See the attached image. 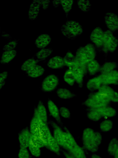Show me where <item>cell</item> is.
<instances>
[{"mask_svg":"<svg viewBox=\"0 0 118 158\" xmlns=\"http://www.w3.org/2000/svg\"><path fill=\"white\" fill-rule=\"evenodd\" d=\"M102 140L101 134L88 127L83 131L82 136L83 145L87 150L92 153L97 152Z\"/></svg>","mask_w":118,"mask_h":158,"instance_id":"obj_1","label":"cell"},{"mask_svg":"<svg viewBox=\"0 0 118 158\" xmlns=\"http://www.w3.org/2000/svg\"><path fill=\"white\" fill-rule=\"evenodd\" d=\"M65 132V142L62 149L75 158H87L84 149L77 143L73 135L66 127H64Z\"/></svg>","mask_w":118,"mask_h":158,"instance_id":"obj_2","label":"cell"},{"mask_svg":"<svg viewBox=\"0 0 118 158\" xmlns=\"http://www.w3.org/2000/svg\"><path fill=\"white\" fill-rule=\"evenodd\" d=\"M96 54V49L94 45L89 43L84 46L80 47L76 51L75 56L77 60L87 64L95 59Z\"/></svg>","mask_w":118,"mask_h":158,"instance_id":"obj_3","label":"cell"},{"mask_svg":"<svg viewBox=\"0 0 118 158\" xmlns=\"http://www.w3.org/2000/svg\"><path fill=\"white\" fill-rule=\"evenodd\" d=\"M61 31L66 38L74 40L82 33L83 30L82 26L78 22L69 20L61 26Z\"/></svg>","mask_w":118,"mask_h":158,"instance_id":"obj_4","label":"cell"},{"mask_svg":"<svg viewBox=\"0 0 118 158\" xmlns=\"http://www.w3.org/2000/svg\"><path fill=\"white\" fill-rule=\"evenodd\" d=\"M117 38L114 36L112 32L108 30L104 31L103 40L101 51L105 57L108 53H113L118 46Z\"/></svg>","mask_w":118,"mask_h":158,"instance_id":"obj_5","label":"cell"},{"mask_svg":"<svg viewBox=\"0 0 118 158\" xmlns=\"http://www.w3.org/2000/svg\"><path fill=\"white\" fill-rule=\"evenodd\" d=\"M58 77L54 74L46 77L42 82L41 89L45 92H50L54 90L59 84Z\"/></svg>","mask_w":118,"mask_h":158,"instance_id":"obj_6","label":"cell"},{"mask_svg":"<svg viewBox=\"0 0 118 158\" xmlns=\"http://www.w3.org/2000/svg\"><path fill=\"white\" fill-rule=\"evenodd\" d=\"M104 31L100 27L94 28L90 35V40L92 42L96 50L101 51L103 40Z\"/></svg>","mask_w":118,"mask_h":158,"instance_id":"obj_7","label":"cell"},{"mask_svg":"<svg viewBox=\"0 0 118 158\" xmlns=\"http://www.w3.org/2000/svg\"><path fill=\"white\" fill-rule=\"evenodd\" d=\"M106 25L108 30L112 32L118 29V17L117 15L112 12H107L104 17Z\"/></svg>","mask_w":118,"mask_h":158,"instance_id":"obj_8","label":"cell"},{"mask_svg":"<svg viewBox=\"0 0 118 158\" xmlns=\"http://www.w3.org/2000/svg\"><path fill=\"white\" fill-rule=\"evenodd\" d=\"M98 77L102 85L118 84V73L117 71L115 70L107 74H100Z\"/></svg>","mask_w":118,"mask_h":158,"instance_id":"obj_9","label":"cell"},{"mask_svg":"<svg viewBox=\"0 0 118 158\" xmlns=\"http://www.w3.org/2000/svg\"><path fill=\"white\" fill-rule=\"evenodd\" d=\"M31 133L29 129L26 127L21 131L18 135L20 148H28L30 142Z\"/></svg>","mask_w":118,"mask_h":158,"instance_id":"obj_10","label":"cell"},{"mask_svg":"<svg viewBox=\"0 0 118 158\" xmlns=\"http://www.w3.org/2000/svg\"><path fill=\"white\" fill-rule=\"evenodd\" d=\"M110 102L97 98L89 97L82 104L90 108H96L108 106Z\"/></svg>","mask_w":118,"mask_h":158,"instance_id":"obj_11","label":"cell"},{"mask_svg":"<svg viewBox=\"0 0 118 158\" xmlns=\"http://www.w3.org/2000/svg\"><path fill=\"white\" fill-rule=\"evenodd\" d=\"M47 106L51 116L55 119L58 124L63 127V123L61 118L59 109L57 106L51 100L49 99L47 102Z\"/></svg>","mask_w":118,"mask_h":158,"instance_id":"obj_12","label":"cell"},{"mask_svg":"<svg viewBox=\"0 0 118 158\" xmlns=\"http://www.w3.org/2000/svg\"><path fill=\"white\" fill-rule=\"evenodd\" d=\"M87 110L96 111L99 113L102 117H111L115 116L116 114V110L113 108L108 106L96 108L87 109Z\"/></svg>","mask_w":118,"mask_h":158,"instance_id":"obj_13","label":"cell"},{"mask_svg":"<svg viewBox=\"0 0 118 158\" xmlns=\"http://www.w3.org/2000/svg\"><path fill=\"white\" fill-rule=\"evenodd\" d=\"M41 6L40 0H34L32 1L28 11L29 19L33 20L36 18L39 12Z\"/></svg>","mask_w":118,"mask_h":158,"instance_id":"obj_14","label":"cell"},{"mask_svg":"<svg viewBox=\"0 0 118 158\" xmlns=\"http://www.w3.org/2000/svg\"><path fill=\"white\" fill-rule=\"evenodd\" d=\"M47 65L52 69H61L66 66L63 58L58 56L51 58L48 61Z\"/></svg>","mask_w":118,"mask_h":158,"instance_id":"obj_15","label":"cell"},{"mask_svg":"<svg viewBox=\"0 0 118 158\" xmlns=\"http://www.w3.org/2000/svg\"><path fill=\"white\" fill-rule=\"evenodd\" d=\"M52 38L49 35L41 34L36 39L35 44L37 48H43L49 44Z\"/></svg>","mask_w":118,"mask_h":158,"instance_id":"obj_16","label":"cell"},{"mask_svg":"<svg viewBox=\"0 0 118 158\" xmlns=\"http://www.w3.org/2000/svg\"><path fill=\"white\" fill-rule=\"evenodd\" d=\"M45 147L58 156L60 155L61 148L53 136L52 135L48 139Z\"/></svg>","mask_w":118,"mask_h":158,"instance_id":"obj_17","label":"cell"},{"mask_svg":"<svg viewBox=\"0 0 118 158\" xmlns=\"http://www.w3.org/2000/svg\"><path fill=\"white\" fill-rule=\"evenodd\" d=\"M35 108L41 120L44 123L48 124V121L47 111L43 102L39 100Z\"/></svg>","mask_w":118,"mask_h":158,"instance_id":"obj_18","label":"cell"},{"mask_svg":"<svg viewBox=\"0 0 118 158\" xmlns=\"http://www.w3.org/2000/svg\"><path fill=\"white\" fill-rule=\"evenodd\" d=\"M118 64L115 62H107L100 66L99 72L101 74L108 73L116 69Z\"/></svg>","mask_w":118,"mask_h":158,"instance_id":"obj_19","label":"cell"},{"mask_svg":"<svg viewBox=\"0 0 118 158\" xmlns=\"http://www.w3.org/2000/svg\"><path fill=\"white\" fill-rule=\"evenodd\" d=\"M17 51L15 50L4 51L2 53L0 60V63L6 64L9 63L15 56Z\"/></svg>","mask_w":118,"mask_h":158,"instance_id":"obj_20","label":"cell"},{"mask_svg":"<svg viewBox=\"0 0 118 158\" xmlns=\"http://www.w3.org/2000/svg\"><path fill=\"white\" fill-rule=\"evenodd\" d=\"M45 70L41 66L36 65L31 69L26 72L27 75L29 77L35 78L42 75Z\"/></svg>","mask_w":118,"mask_h":158,"instance_id":"obj_21","label":"cell"},{"mask_svg":"<svg viewBox=\"0 0 118 158\" xmlns=\"http://www.w3.org/2000/svg\"><path fill=\"white\" fill-rule=\"evenodd\" d=\"M100 66L98 62L94 59L87 64V72L90 76L94 75L99 72Z\"/></svg>","mask_w":118,"mask_h":158,"instance_id":"obj_22","label":"cell"},{"mask_svg":"<svg viewBox=\"0 0 118 158\" xmlns=\"http://www.w3.org/2000/svg\"><path fill=\"white\" fill-rule=\"evenodd\" d=\"M98 91L111 101L114 91L108 85H102L98 89Z\"/></svg>","mask_w":118,"mask_h":158,"instance_id":"obj_23","label":"cell"},{"mask_svg":"<svg viewBox=\"0 0 118 158\" xmlns=\"http://www.w3.org/2000/svg\"><path fill=\"white\" fill-rule=\"evenodd\" d=\"M56 93L59 98L63 99H71L77 96L76 94L66 88H59L57 90Z\"/></svg>","mask_w":118,"mask_h":158,"instance_id":"obj_24","label":"cell"},{"mask_svg":"<svg viewBox=\"0 0 118 158\" xmlns=\"http://www.w3.org/2000/svg\"><path fill=\"white\" fill-rule=\"evenodd\" d=\"M101 85V81L97 77L89 80L87 83L86 87L89 90L93 91L98 89Z\"/></svg>","mask_w":118,"mask_h":158,"instance_id":"obj_25","label":"cell"},{"mask_svg":"<svg viewBox=\"0 0 118 158\" xmlns=\"http://www.w3.org/2000/svg\"><path fill=\"white\" fill-rule=\"evenodd\" d=\"M118 152V141L116 138H112L108 144L107 152L111 156H114Z\"/></svg>","mask_w":118,"mask_h":158,"instance_id":"obj_26","label":"cell"},{"mask_svg":"<svg viewBox=\"0 0 118 158\" xmlns=\"http://www.w3.org/2000/svg\"><path fill=\"white\" fill-rule=\"evenodd\" d=\"M30 143L41 148L45 147L47 142L40 135H33L31 134Z\"/></svg>","mask_w":118,"mask_h":158,"instance_id":"obj_27","label":"cell"},{"mask_svg":"<svg viewBox=\"0 0 118 158\" xmlns=\"http://www.w3.org/2000/svg\"><path fill=\"white\" fill-rule=\"evenodd\" d=\"M39 61L38 60H35L33 58L28 59L22 64L21 69L26 72L37 65Z\"/></svg>","mask_w":118,"mask_h":158,"instance_id":"obj_28","label":"cell"},{"mask_svg":"<svg viewBox=\"0 0 118 158\" xmlns=\"http://www.w3.org/2000/svg\"><path fill=\"white\" fill-rule=\"evenodd\" d=\"M53 49L51 48H42L36 54L37 60L39 61L45 60L52 53Z\"/></svg>","mask_w":118,"mask_h":158,"instance_id":"obj_29","label":"cell"},{"mask_svg":"<svg viewBox=\"0 0 118 158\" xmlns=\"http://www.w3.org/2000/svg\"><path fill=\"white\" fill-rule=\"evenodd\" d=\"M65 66L69 68L73 65L76 61V58L70 51H68L63 58Z\"/></svg>","mask_w":118,"mask_h":158,"instance_id":"obj_30","label":"cell"},{"mask_svg":"<svg viewBox=\"0 0 118 158\" xmlns=\"http://www.w3.org/2000/svg\"><path fill=\"white\" fill-rule=\"evenodd\" d=\"M63 78L64 81L71 86L74 85L75 81L73 73L69 69H67L65 72Z\"/></svg>","mask_w":118,"mask_h":158,"instance_id":"obj_31","label":"cell"},{"mask_svg":"<svg viewBox=\"0 0 118 158\" xmlns=\"http://www.w3.org/2000/svg\"><path fill=\"white\" fill-rule=\"evenodd\" d=\"M74 2L73 0H61L60 4L65 14V16L68 18L70 11L72 9L73 4Z\"/></svg>","mask_w":118,"mask_h":158,"instance_id":"obj_32","label":"cell"},{"mask_svg":"<svg viewBox=\"0 0 118 158\" xmlns=\"http://www.w3.org/2000/svg\"><path fill=\"white\" fill-rule=\"evenodd\" d=\"M113 127V123L111 120L106 119L103 121L100 124V128L103 132H107L110 131Z\"/></svg>","mask_w":118,"mask_h":158,"instance_id":"obj_33","label":"cell"},{"mask_svg":"<svg viewBox=\"0 0 118 158\" xmlns=\"http://www.w3.org/2000/svg\"><path fill=\"white\" fill-rule=\"evenodd\" d=\"M77 3L79 8L82 11L86 12L90 10L91 4L89 0H77Z\"/></svg>","mask_w":118,"mask_h":158,"instance_id":"obj_34","label":"cell"},{"mask_svg":"<svg viewBox=\"0 0 118 158\" xmlns=\"http://www.w3.org/2000/svg\"><path fill=\"white\" fill-rule=\"evenodd\" d=\"M28 148L30 153L33 156L36 157L40 156L41 154V148L30 142Z\"/></svg>","mask_w":118,"mask_h":158,"instance_id":"obj_35","label":"cell"},{"mask_svg":"<svg viewBox=\"0 0 118 158\" xmlns=\"http://www.w3.org/2000/svg\"><path fill=\"white\" fill-rule=\"evenodd\" d=\"M87 116L90 120L93 121H97L99 120L102 118L101 115L97 111L92 110H88Z\"/></svg>","mask_w":118,"mask_h":158,"instance_id":"obj_36","label":"cell"},{"mask_svg":"<svg viewBox=\"0 0 118 158\" xmlns=\"http://www.w3.org/2000/svg\"><path fill=\"white\" fill-rule=\"evenodd\" d=\"M18 157V158H31L30 154L27 148H20Z\"/></svg>","mask_w":118,"mask_h":158,"instance_id":"obj_37","label":"cell"},{"mask_svg":"<svg viewBox=\"0 0 118 158\" xmlns=\"http://www.w3.org/2000/svg\"><path fill=\"white\" fill-rule=\"evenodd\" d=\"M18 44V41L14 40L10 41L3 47L2 49L4 51H9L14 50Z\"/></svg>","mask_w":118,"mask_h":158,"instance_id":"obj_38","label":"cell"},{"mask_svg":"<svg viewBox=\"0 0 118 158\" xmlns=\"http://www.w3.org/2000/svg\"><path fill=\"white\" fill-rule=\"evenodd\" d=\"M60 115L66 119H70L71 113L69 110L65 107H61L59 109Z\"/></svg>","mask_w":118,"mask_h":158,"instance_id":"obj_39","label":"cell"},{"mask_svg":"<svg viewBox=\"0 0 118 158\" xmlns=\"http://www.w3.org/2000/svg\"><path fill=\"white\" fill-rule=\"evenodd\" d=\"M8 73L7 71H4L0 73V84L6 81L5 80L8 77Z\"/></svg>","mask_w":118,"mask_h":158,"instance_id":"obj_40","label":"cell"},{"mask_svg":"<svg viewBox=\"0 0 118 158\" xmlns=\"http://www.w3.org/2000/svg\"><path fill=\"white\" fill-rule=\"evenodd\" d=\"M50 2V0H40L41 5L43 9H47L49 6Z\"/></svg>","mask_w":118,"mask_h":158,"instance_id":"obj_41","label":"cell"},{"mask_svg":"<svg viewBox=\"0 0 118 158\" xmlns=\"http://www.w3.org/2000/svg\"><path fill=\"white\" fill-rule=\"evenodd\" d=\"M118 93L117 92L115 91L114 92L113 95L111 98V101L114 102H117L118 101Z\"/></svg>","mask_w":118,"mask_h":158,"instance_id":"obj_42","label":"cell"},{"mask_svg":"<svg viewBox=\"0 0 118 158\" xmlns=\"http://www.w3.org/2000/svg\"><path fill=\"white\" fill-rule=\"evenodd\" d=\"M61 151H62L65 158H75L72 155L69 153L68 152L64 150L63 149L61 148Z\"/></svg>","mask_w":118,"mask_h":158,"instance_id":"obj_43","label":"cell"},{"mask_svg":"<svg viewBox=\"0 0 118 158\" xmlns=\"http://www.w3.org/2000/svg\"><path fill=\"white\" fill-rule=\"evenodd\" d=\"M61 0H53L52 1L53 6L55 7H58L60 4Z\"/></svg>","mask_w":118,"mask_h":158,"instance_id":"obj_44","label":"cell"},{"mask_svg":"<svg viewBox=\"0 0 118 158\" xmlns=\"http://www.w3.org/2000/svg\"><path fill=\"white\" fill-rule=\"evenodd\" d=\"M2 36L3 37L6 39L10 38V35L5 32L2 34Z\"/></svg>","mask_w":118,"mask_h":158,"instance_id":"obj_45","label":"cell"},{"mask_svg":"<svg viewBox=\"0 0 118 158\" xmlns=\"http://www.w3.org/2000/svg\"><path fill=\"white\" fill-rule=\"evenodd\" d=\"M91 158H102L100 156L95 154H93L91 156Z\"/></svg>","mask_w":118,"mask_h":158,"instance_id":"obj_46","label":"cell"},{"mask_svg":"<svg viewBox=\"0 0 118 158\" xmlns=\"http://www.w3.org/2000/svg\"><path fill=\"white\" fill-rule=\"evenodd\" d=\"M118 152H117L116 153V154H115V156H114V158H118Z\"/></svg>","mask_w":118,"mask_h":158,"instance_id":"obj_47","label":"cell"}]
</instances>
